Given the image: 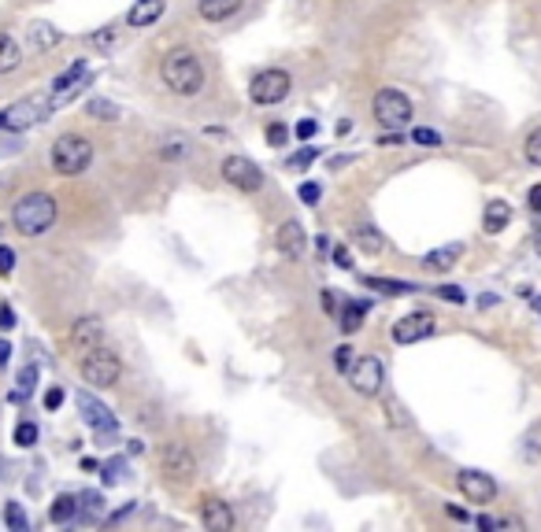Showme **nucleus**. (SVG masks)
<instances>
[{
  "label": "nucleus",
  "mask_w": 541,
  "mask_h": 532,
  "mask_svg": "<svg viewBox=\"0 0 541 532\" xmlns=\"http://www.w3.org/2000/svg\"><path fill=\"white\" fill-rule=\"evenodd\" d=\"M0 329H4V333L15 329V310L8 303H0Z\"/></svg>",
  "instance_id": "48"
},
{
  "label": "nucleus",
  "mask_w": 541,
  "mask_h": 532,
  "mask_svg": "<svg viewBox=\"0 0 541 532\" xmlns=\"http://www.w3.org/2000/svg\"><path fill=\"white\" fill-rule=\"evenodd\" d=\"M12 436H15L19 448H34V444H38V425H34V422H19Z\"/></svg>",
  "instance_id": "35"
},
{
  "label": "nucleus",
  "mask_w": 541,
  "mask_h": 532,
  "mask_svg": "<svg viewBox=\"0 0 541 532\" xmlns=\"http://www.w3.org/2000/svg\"><path fill=\"white\" fill-rule=\"evenodd\" d=\"M293 134H297L300 141H312V137L319 134V122H315V118H300L297 126H293Z\"/></svg>",
  "instance_id": "40"
},
{
  "label": "nucleus",
  "mask_w": 541,
  "mask_h": 532,
  "mask_svg": "<svg viewBox=\"0 0 541 532\" xmlns=\"http://www.w3.org/2000/svg\"><path fill=\"white\" fill-rule=\"evenodd\" d=\"M378 144H397V148H401V144H404V137H401V134H382V137H378Z\"/></svg>",
  "instance_id": "52"
},
{
  "label": "nucleus",
  "mask_w": 541,
  "mask_h": 532,
  "mask_svg": "<svg viewBox=\"0 0 541 532\" xmlns=\"http://www.w3.org/2000/svg\"><path fill=\"white\" fill-rule=\"evenodd\" d=\"M275 248H279V256H286V259H300V256H305V248H308L305 226H300L297 218H286V222L279 226V233H275Z\"/></svg>",
  "instance_id": "16"
},
{
  "label": "nucleus",
  "mask_w": 541,
  "mask_h": 532,
  "mask_svg": "<svg viewBox=\"0 0 541 532\" xmlns=\"http://www.w3.org/2000/svg\"><path fill=\"white\" fill-rule=\"evenodd\" d=\"M445 514H448V518H457V521H467V510H464V507H457V503H448V507H445Z\"/></svg>",
  "instance_id": "50"
},
{
  "label": "nucleus",
  "mask_w": 541,
  "mask_h": 532,
  "mask_svg": "<svg viewBox=\"0 0 541 532\" xmlns=\"http://www.w3.org/2000/svg\"><path fill=\"white\" fill-rule=\"evenodd\" d=\"M64 399H67V392L59 388V385L49 388V392H45V411H59V406H64Z\"/></svg>",
  "instance_id": "43"
},
{
  "label": "nucleus",
  "mask_w": 541,
  "mask_h": 532,
  "mask_svg": "<svg viewBox=\"0 0 541 532\" xmlns=\"http://www.w3.org/2000/svg\"><path fill=\"white\" fill-rule=\"evenodd\" d=\"M412 141L423 144V148H438V144H441V134L430 130V126H415V130H412Z\"/></svg>",
  "instance_id": "36"
},
{
  "label": "nucleus",
  "mask_w": 541,
  "mask_h": 532,
  "mask_svg": "<svg viewBox=\"0 0 541 532\" xmlns=\"http://www.w3.org/2000/svg\"><path fill=\"white\" fill-rule=\"evenodd\" d=\"M8 355H12V344H8V340H0V370L8 366Z\"/></svg>",
  "instance_id": "51"
},
{
  "label": "nucleus",
  "mask_w": 541,
  "mask_h": 532,
  "mask_svg": "<svg viewBox=\"0 0 541 532\" xmlns=\"http://www.w3.org/2000/svg\"><path fill=\"white\" fill-rule=\"evenodd\" d=\"M368 307H371V303H359V300H349V303L341 307V318H338V326H341L345 333H356L359 326H364V315H368Z\"/></svg>",
  "instance_id": "28"
},
{
  "label": "nucleus",
  "mask_w": 541,
  "mask_h": 532,
  "mask_svg": "<svg viewBox=\"0 0 541 532\" xmlns=\"http://www.w3.org/2000/svg\"><path fill=\"white\" fill-rule=\"evenodd\" d=\"M223 181L234 185L237 193H260L263 189V170L249 155H226L223 160Z\"/></svg>",
  "instance_id": "11"
},
{
  "label": "nucleus",
  "mask_w": 541,
  "mask_h": 532,
  "mask_svg": "<svg viewBox=\"0 0 541 532\" xmlns=\"http://www.w3.org/2000/svg\"><path fill=\"white\" fill-rule=\"evenodd\" d=\"M527 200H530V211H537V214H541V185H534V189L527 193Z\"/></svg>",
  "instance_id": "49"
},
{
  "label": "nucleus",
  "mask_w": 541,
  "mask_h": 532,
  "mask_svg": "<svg viewBox=\"0 0 541 532\" xmlns=\"http://www.w3.org/2000/svg\"><path fill=\"white\" fill-rule=\"evenodd\" d=\"M22 64V48L12 34H0V74H12Z\"/></svg>",
  "instance_id": "24"
},
{
  "label": "nucleus",
  "mask_w": 541,
  "mask_h": 532,
  "mask_svg": "<svg viewBox=\"0 0 541 532\" xmlns=\"http://www.w3.org/2000/svg\"><path fill=\"white\" fill-rule=\"evenodd\" d=\"M297 196H300V200H305V204H319V196H323V189H319V185H315V181H305V185H300V189H297Z\"/></svg>",
  "instance_id": "42"
},
{
  "label": "nucleus",
  "mask_w": 541,
  "mask_h": 532,
  "mask_svg": "<svg viewBox=\"0 0 541 532\" xmlns=\"http://www.w3.org/2000/svg\"><path fill=\"white\" fill-rule=\"evenodd\" d=\"M460 256H464V244H441V248H434V252L423 256V266L445 274V270H453L460 263Z\"/></svg>",
  "instance_id": "20"
},
{
  "label": "nucleus",
  "mask_w": 541,
  "mask_h": 532,
  "mask_svg": "<svg viewBox=\"0 0 541 532\" xmlns=\"http://www.w3.org/2000/svg\"><path fill=\"white\" fill-rule=\"evenodd\" d=\"M156 152H160V160H167V163H182V160H190V141L178 137V134H171V137L160 141Z\"/></svg>",
  "instance_id": "25"
},
{
  "label": "nucleus",
  "mask_w": 541,
  "mask_h": 532,
  "mask_svg": "<svg viewBox=\"0 0 541 532\" xmlns=\"http://www.w3.org/2000/svg\"><path fill=\"white\" fill-rule=\"evenodd\" d=\"M263 137H267V144H270V148H282V144L289 141V130L282 126V122H270V126L263 130Z\"/></svg>",
  "instance_id": "38"
},
{
  "label": "nucleus",
  "mask_w": 541,
  "mask_h": 532,
  "mask_svg": "<svg viewBox=\"0 0 541 532\" xmlns=\"http://www.w3.org/2000/svg\"><path fill=\"white\" fill-rule=\"evenodd\" d=\"M56 218H59V204L56 196L49 193H26L15 200L12 207V226L22 233V237H41L56 226Z\"/></svg>",
  "instance_id": "2"
},
{
  "label": "nucleus",
  "mask_w": 541,
  "mask_h": 532,
  "mask_svg": "<svg viewBox=\"0 0 541 532\" xmlns=\"http://www.w3.org/2000/svg\"><path fill=\"white\" fill-rule=\"evenodd\" d=\"M101 344H104V322H101L97 315H85V318H78V322L71 326V348H75L78 355L101 348Z\"/></svg>",
  "instance_id": "15"
},
{
  "label": "nucleus",
  "mask_w": 541,
  "mask_h": 532,
  "mask_svg": "<svg viewBox=\"0 0 541 532\" xmlns=\"http://www.w3.org/2000/svg\"><path fill=\"white\" fill-rule=\"evenodd\" d=\"M200 525L208 532H230L237 525V518H234L230 503H223V499H216V495H208L204 503H200Z\"/></svg>",
  "instance_id": "17"
},
{
  "label": "nucleus",
  "mask_w": 541,
  "mask_h": 532,
  "mask_svg": "<svg viewBox=\"0 0 541 532\" xmlns=\"http://www.w3.org/2000/svg\"><path fill=\"white\" fill-rule=\"evenodd\" d=\"M78 514H82V521H101L104 518V495L101 492H82L78 495Z\"/></svg>",
  "instance_id": "27"
},
{
  "label": "nucleus",
  "mask_w": 541,
  "mask_h": 532,
  "mask_svg": "<svg viewBox=\"0 0 541 532\" xmlns=\"http://www.w3.org/2000/svg\"><path fill=\"white\" fill-rule=\"evenodd\" d=\"M93 163V141L82 134H64L52 141V170L64 178H78Z\"/></svg>",
  "instance_id": "3"
},
{
  "label": "nucleus",
  "mask_w": 541,
  "mask_h": 532,
  "mask_svg": "<svg viewBox=\"0 0 541 532\" xmlns=\"http://www.w3.org/2000/svg\"><path fill=\"white\" fill-rule=\"evenodd\" d=\"M34 385H38V366H22L19 370V388H15V403L22 399V396H30V392H34Z\"/></svg>",
  "instance_id": "33"
},
{
  "label": "nucleus",
  "mask_w": 541,
  "mask_h": 532,
  "mask_svg": "<svg viewBox=\"0 0 541 532\" xmlns=\"http://www.w3.org/2000/svg\"><path fill=\"white\" fill-rule=\"evenodd\" d=\"M160 469L171 484H190L197 477V455L182 440H167L160 448Z\"/></svg>",
  "instance_id": "6"
},
{
  "label": "nucleus",
  "mask_w": 541,
  "mask_h": 532,
  "mask_svg": "<svg viewBox=\"0 0 541 532\" xmlns=\"http://www.w3.org/2000/svg\"><path fill=\"white\" fill-rule=\"evenodd\" d=\"M537 252H541V230H537Z\"/></svg>",
  "instance_id": "53"
},
{
  "label": "nucleus",
  "mask_w": 541,
  "mask_h": 532,
  "mask_svg": "<svg viewBox=\"0 0 541 532\" xmlns=\"http://www.w3.org/2000/svg\"><path fill=\"white\" fill-rule=\"evenodd\" d=\"M89 82H93V71H89V64H85V59H75V64H71L64 74H59V78L52 82L49 108H52V111H56V108H67V104L78 97V92H82Z\"/></svg>",
  "instance_id": "7"
},
{
  "label": "nucleus",
  "mask_w": 541,
  "mask_h": 532,
  "mask_svg": "<svg viewBox=\"0 0 541 532\" xmlns=\"http://www.w3.org/2000/svg\"><path fill=\"white\" fill-rule=\"evenodd\" d=\"M78 518V495H56L52 499V507H49V521L52 525H67V521H75Z\"/></svg>",
  "instance_id": "22"
},
{
  "label": "nucleus",
  "mask_w": 541,
  "mask_h": 532,
  "mask_svg": "<svg viewBox=\"0 0 541 532\" xmlns=\"http://www.w3.org/2000/svg\"><path fill=\"white\" fill-rule=\"evenodd\" d=\"M78 373H82V381L85 385H93V388H115L119 378H123V359H119L111 348H93V352H85L82 362H78Z\"/></svg>",
  "instance_id": "4"
},
{
  "label": "nucleus",
  "mask_w": 541,
  "mask_h": 532,
  "mask_svg": "<svg viewBox=\"0 0 541 532\" xmlns=\"http://www.w3.org/2000/svg\"><path fill=\"white\" fill-rule=\"evenodd\" d=\"M523 155H527V163L541 167V126L527 134V141H523Z\"/></svg>",
  "instance_id": "34"
},
{
  "label": "nucleus",
  "mask_w": 541,
  "mask_h": 532,
  "mask_svg": "<svg viewBox=\"0 0 541 532\" xmlns=\"http://www.w3.org/2000/svg\"><path fill=\"white\" fill-rule=\"evenodd\" d=\"M85 115H89V118H101V122H115L123 111H119V104L97 97V100H89V104H85Z\"/></svg>",
  "instance_id": "30"
},
{
  "label": "nucleus",
  "mask_w": 541,
  "mask_h": 532,
  "mask_svg": "<svg viewBox=\"0 0 541 532\" xmlns=\"http://www.w3.org/2000/svg\"><path fill=\"white\" fill-rule=\"evenodd\" d=\"M434 315L430 310H412V315L397 318V326L389 329V336H394V344H401V348H408V344H419V340H427L434 333Z\"/></svg>",
  "instance_id": "13"
},
{
  "label": "nucleus",
  "mask_w": 541,
  "mask_h": 532,
  "mask_svg": "<svg viewBox=\"0 0 541 532\" xmlns=\"http://www.w3.org/2000/svg\"><path fill=\"white\" fill-rule=\"evenodd\" d=\"M352 244L359 248V252H364V256H378L382 252V248H386V240H382V233L371 226V222H364V226H356L352 230Z\"/></svg>",
  "instance_id": "21"
},
{
  "label": "nucleus",
  "mask_w": 541,
  "mask_h": 532,
  "mask_svg": "<svg viewBox=\"0 0 541 532\" xmlns=\"http://www.w3.org/2000/svg\"><path fill=\"white\" fill-rule=\"evenodd\" d=\"M330 359H334V370H338V373H349V366H352L356 352L349 348V344H341V348H334V355H330Z\"/></svg>",
  "instance_id": "39"
},
{
  "label": "nucleus",
  "mask_w": 541,
  "mask_h": 532,
  "mask_svg": "<svg viewBox=\"0 0 541 532\" xmlns=\"http://www.w3.org/2000/svg\"><path fill=\"white\" fill-rule=\"evenodd\" d=\"M289 89H293L289 71L267 67V71H260V74L249 82V100L260 104V108H270V104H282V100L289 97Z\"/></svg>",
  "instance_id": "5"
},
{
  "label": "nucleus",
  "mask_w": 541,
  "mask_h": 532,
  "mask_svg": "<svg viewBox=\"0 0 541 532\" xmlns=\"http://www.w3.org/2000/svg\"><path fill=\"white\" fill-rule=\"evenodd\" d=\"M49 97H26V100H19V104H12V108H4L0 111V130H30V126H38V122H45L49 118Z\"/></svg>",
  "instance_id": "10"
},
{
  "label": "nucleus",
  "mask_w": 541,
  "mask_h": 532,
  "mask_svg": "<svg viewBox=\"0 0 541 532\" xmlns=\"http://www.w3.org/2000/svg\"><path fill=\"white\" fill-rule=\"evenodd\" d=\"M457 488L460 495L467 499V503H493V495H497V481L490 474H483V469H460L457 474Z\"/></svg>",
  "instance_id": "14"
},
{
  "label": "nucleus",
  "mask_w": 541,
  "mask_h": 532,
  "mask_svg": "<svg viewBox=\"0 0 541 532\" xmlns=\"http://www.w3.org/2000/svg\"><path fill=\"white\" fill-rule=\"evenodd\" d=\"M111 41H115V26H104L101 34L89 38V45H93V48H111Z\"/></svg>",
  "instance_id": "44"
},
{
  "label": "nucleus",
  "mask_w": 541,
  "mask_h": 532,
  "mask_svg": "<svg viewBox=\"0 0 541 532\" xmlns=\"http://www.w3.org/2000/svg\"><path fill=\"white\" fill-rule=\"evenodd\" d=\"M245 0H197V12L204 22H226L230 15L242 12Z\"/></svg>",
  "instance_id": "19"
},
{
  "label": "nucleus",
  "mask_w": 541,
  "mask_h": 532,
  "mask_svg": "<svg viewBox=\"0 0 541 532\" xmlns=\"http://www.w3.org/2000/svg\"><path fill=\"white\" fill-rule=\"evenodd\" d=\"M523 458H527V462H537V458H541V436H537V432H530V436H527V444H523Z\"/></svg>",
  "instance_id": "41"
},
{
  "label": "nucleus",
  "mask_w": 541,
  "mask_h": 532,
  "mask_svg": "<svg viewBox=\"0 0 541 532\" xmlns=\"http://www.w3.org/2000/svg\"><path fill=\"white\" fill-rule=\"evenodd\" d=\"M375 118H378V126L397 130V126H404V122L412 118V100L404 97L401 89L386 85V89L375 92Z\"/></svg>",
  "instance_id": "9"
},
{
  "label": "nucleus",
  "mask_w": 541,
  "mask_h": 532,
  "mask_svg": "<svg viewBox=\"0 0 541 532\" xmlns=\"http://www.w3.org/2000/svg\"><path fill=\"white\" fill-rule=\"evenodd\" d=\"M75 403H78L82 422L93 429L97 436H115V432H119V422H115V414H111V406H104L93 392H78Z\"/></svg>",
  "instance_id": "12"
},
{
  "label": "nucleus",
  "mask_w": 541,
  "mask_h": 532,
  "mask_svg": "<svg viewBox=\"0 0 541 532\" xmlns=\"http://www.w3.org/2000/svg\"><path fill=\"white\" fill-rule=\"evenodd\" d=\"M315 160H319V148H312V144H308V148L293 152L289 160H286V167H289V170H308V167H312Z\"/></svg>",
  "instance_id": "32"
},
{
  "label": "nucleus",
  "mask_w": 541,
  "mask_h": 532,
  "mask_svg": "<svg viewBox=\"0 0 541 532\" xmlns=\"http://www.w3.org/2000/svg\"><path fill=\"white\" fill-rule=\"evenodd\" d=\"M508 218H512V207H508L504 200H490L486 211H483V230L486 233H501L508 226Z\"/></svg>",
  "instance_id": "23"
},
{
  "label": "nucleus",
  "mask_w": 541,
  "mask_h": 532,
  "mask_svg": "<svg viewBox=\"0 0 541 532\" xmlns=\"http://www.w3.org/2000/svg\"><path fill=\"white\" fill-rule=\"evenodd\" d=\"M30 41H34L38 52H49V48H56L59 41H64V34H59L56 26H49V22H34V26H30Z\"/></svg>",
  "instance_id": "26"
},
{
  "label": "nucleus",
  "mask_w": 541,
  "mask_h": 532,
  "mask_svg": "<svg viewBox=\"0 0 541 532\" xmlns=\"http://www.w3.org/2000/svg\"><path fill=\"white\" fill-rule=\"evenodd\" d=\"M364 285L371 292H386V296H401V292H415L412 281H394V277H364Z\"/></svg>",
  "instance_id": "29"
},
{
  "label": "nucleus",
  "mask_w": 541,
  "mask_h": 532,
  "mask_svg": "<svg viewBox=\"0 0 541 532\" xmlns=\"http://www.w3.org/2000/svg\"><path fill=\"white\" fill-rule=\"evenodd\" d=\"M160 78L174 97H197L204 89V64L193 48H171L160 59Z\"/></svg>",
  "instance_id": "1"
},
{
  "label": "nucleus",
  "mask_w": 541,
  "mask_h": 532,
  "mask_svg": "<svg viewBox=\"0 0 541 532\" xmlns=\"http://www.w3.org/2000/svg\"><path fill=\"white\" fill-rule=\"evenodd\" d=\"M349 385H352L356 396L375 399V396L382 392V385H386V366H382V359H378V355H359V359H352V366H349Z\"/></svg>",
  "instance_id": "8"
},
{
  "label": "nucleus",
  "mask_w": 541,
  "mask_h": 532,
  "mask_svg": "<svg viewBox=\"0 0 541 532\" xmlns=\"http://www.w3.org/2000/svg\"><path fill=\"white\" fill-rule=\"evenodd\" d=\"M330 259H334V266H341V270H352V252L345 244H338L334 252H330Z\"/></svg>",
  "instance_id": "45"
},
{
  "label": "nucleus",
  "mask_w": 541,
  "mask_h": 532,
  "mask_svg": "<svg viewBox=\"0 0 541 532\" xmlns=\"http://www.w3.org/2000/svg\"><path fill=\"white\" fill-rule=\"evenodd\" d=\"M4 525H8L12 532H26V528H30V518H26L22 503H8V507H4Z\"/></svg>",
  "instance_id": "31"
},
{
  "label": "nucleus",
  "mask_w": 541,
  "mask_h": 532,
  "mask_svg": "<svg viewBox=\"0 0 541 532\" xmlns=\"http://www.w3.org/2000/svg\"><path fill=\"white\" fill-rule=\"evenodd\" d=\"M15 270V252L8 244H0V274H12Z\"/></svg>",
  "instance_id": "47"
},
{
  "label": "nucleus",
  "mask_w": 541,
  "mask_h": 532,
  "mask_svg": "<svg viewBox=\"0 0 541 532\" xmlns=\"http://www.w3.org/2000/svg\"><path fill=\"white\" fill-rule=\"evenodd\" d=\"M474 525L483 528V532H490V528H508L512 521H504V518H490V514H478V518H474Z\"/></svg>",
  "instance_id": "46"
},
{
  "label": "nucleus",
  "mask_w": 541,
  "mask_h": 532,
  "mask_svg": "<svg viewBox=\"0 0 541 532\" xmlns=\"http://www.w3.org/2000/svg\"><path fill=\"white\" fill-rule=\"evenodd\" d=\"M164 12H167V0H134L130 12H127V26L130 30H145V26L160 22Z\"/></svg>",
  "instance_id": "18"
},
{
  "label": "nucleus",
  "mask_w": 541,
  "mask_h": 532,
  "mask_svg": "<svg viewBox=\"0 0 541 532\" xmlns=\"http://www.w3.org/2000/svg\"><path fill=\"white\" fill-rule=\"evenodd\" d=\"M434 296H438V300H445V303H457V307H460V303H467V292H464L460 285H438V289H434Z\"/></svg>",
  "instance_id": "37"
}]
</instances>
